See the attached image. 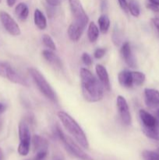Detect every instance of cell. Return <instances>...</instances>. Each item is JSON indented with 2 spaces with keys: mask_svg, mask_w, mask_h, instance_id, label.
Masks as SVG:
<instances>
[{
  "mask_svg": "<svg viewBox=\"0 0 159 160\" xmlns=\"http://www.w3.org/2000/svg\"><path fill=\"white\" fill-rule=\"evenodd\" d=\"M0 21L6 31L11 35L19 36L21 34L19 25L8 12L5 11H0Z\"/></svg>",
  "mask_w": 159,
  "mask_h": 160,
  "instance_id": "7",
  "label": "cell"
},
{
  "mask_svg": "<svg viewBox=\"0 0 159 160\" xmlns=\"http://www.w3.org/2000/svg\"><path fill=\"white\" fill-rule=\"evenodd\" d=\"M145 102L152 109H159V91L153 88H145Z\"/></svg>",
  "mask_w": 159,
  "mask_h": 160,
  "instance_id": "9",
  "label": "cell"
},
{
  "mask_svg": "<svg viewBox=\"0 0 159 160\" xmlns=\"http://www.w3.org/2000/svg\"><path fill=\"white\" fill-rule=\"evenodd\" d=\"M42 56L45 58V60L48 61L51 66L59 69V70H62V67H63L62 60L53 52L50 51V50H44V51H42Z\"/></svg>",
  "mask_w": 159,
  "mask_h": 160,
  "instance_id": "15",
  "label": "cell"
},
{
  "mask_svg": "<svg viewBox=\"0 0 159 160\" xmlns=\"http://www.w3.org/2000/svg\"><path fill=\"white\" fill-rule=\"evenodd\" d=\"M120 53H121L122 58L125 61L127 66H129L131 68H135L137 67V61H136L135 57L132 52L130 45L129 42H125L123 44L120 49Z\"/></svg>",
  "mask_w": 159,
  "mask_h": 160,
  "instance_id": "11",
  "label": "cell"
},
{
  "mask_svg": "<svg viewBox=\"0 0 159 160\" xmlns=\"http://www.w3.org/2000/svg\"><path fill=\"white\" fill-rule=\"evenodd\" d=\"M2 120L0 119V131L2 130Z\"/></svg>",
  "mask_w": 159,
  "mask_h": 160,
  "instance_id": "41",
  "label": "cell"
},
{
  "mask_svg": "<svg viewBox=\"0 0 159 160\" xmlns=\"http://www.w3.org/2000/svg\"><path fill=\"white\" fill-rule=\"evenodd\" d=\"M6 106H5L4 104H2V103L0 102V114L2 113V112L6 110Z\"/></svg>",
  "mask_w": 159,
  "mask_h": 160,
  "instance_id": "37",
  "label": "cell"
},
{
  "mask_svg": "<svg viewBox=\"0 0 159 160\" xmlns=\"http://www.w3.org/2000/svg\"><path fill=\"white\" fill-rule=\"evenodd\" d=\"M57 116L64 128L74 138L77 143L84 148L86 149L89 148V142L87 136L77 122L71 116L64 111H59L57 113Z\"/></svg>",
  "mask_w": 159,
  "mask_h": 160,
  "instance_id": "2",
  "label": "cell"
},
{
  "mask_svg": "<svg viewBox=\"0 0 159 160\" xmlns=\"http://www.w3.org/2000/svg\"><path fill=\"white\" fill-rule=\"evenodd\" d=\"M28 72H29L34 82L37 85V88L41 92V94H43L44 96L46 97L48 99H49L52 102H57L58 99L55 92L53 90L49 83L45 79L44 75L35 68H30L28 70Z\"/></svg>",
  "mask_w": 159,
  "mask_h": 160,
  "instance_id": "3",
  "label": "cell"
},
{
  "mask_svg": "<svg viewBox=\"0 0 159 160\" xmlns=\"http://www.w3.org/2000/svg\"><path fill=\"white\" fill-rule=\"evenodd\" d=\"M62 0H46L47 3L51 6H58L61 4Z\"/></svg>",
  "mask_w": 159,
  "mask_h": 160,
  "instance_id": "35",
  "label": "cell"
},
{
  "mask_svg": "<svg viewBox=\"0 0 159 160\" xmlns=\"http://www.w3.org/2000/svg\"><path fill=\"white\" fill-rule=\"evenodd\" d=\"M128 9L131 15L135 17H138L140 14V9L139 3L137 0H129L128 2Z\"/></svg>",
  "mask_w": 159,
  "mask_h": 160,
  "instance_id": "22",
  "label": "cell"
},
{
  "mask_svg": "<svg viewBox=\"0 0 159 160\" xmlns=\"http://www.w3.org/2000/svg\"><path fill=\"white\" fill-rule=\"evenodd\" d=\"M3 159V152H2V150L0 148V160H2Z\"/></svg>",
  "mask_w": 159,
  "mask_h": 160,
  "instance_id": "40",
  "label": "cell"
},
{
  "mask_svg": "<svg viewBox=\"0 0 159 160\" xmlns=\"http://www.w3.org/2000/svg\"><path fill=\"white\" fill-rule=\"evenodd\" d=\"M69 3H70V10L73 14V17H74V22L86 28L88 23L89 18L80 1V0H69Z\"/></svg>",
  "mask_w": 159,
  "mask_h": 160,
  "instance_id": "6",
  "label": "cell"
},
{
  "mask_svg": "<svg viewBox=\"0 0 159 160\" xmlns=\"http://www.w3.org/2000/svg\"><path fill=\"white\" fill-rule=\"evenodd\" d=\"M156 152H157V156H158V158H159V148H157V150H156Z\"/></svg>",
  "mask_w": 159,
  "mask_h": 160,
  "instance_id": "42",
  "label": "cell"
},
{
  "mask_svg": "<svg viewBox=\"0 0 159 160\" xmlns=\"http://www.w3.org/2000/svg\"><path fill=\"white\" fill-rule=\"evenodd\" d=\"M80 81L82 93L84 98L89 102H97L104 96V88L99 80L86 68H81Z\"/></svg>",
  "mask_w": 159,
  "mask_h": 160,
  "instance_id": "1",
  "label": "cell"
},
{
  "mask_svg": "<svg viewBox=\"0 0 159 160\" xmlns=\"http://www.w3.org/2000/svg\"><path fill=\"white\" fill-rule=\"evenodd\" d=\"M132 81H133V85L135 86H140L144 83L146 77H145L144 73L142 72L139 71H134L132 72Z\"/></svg>",
  "mask_w": 159,
  "mask_h": 160,
  "instance_id": "24",
  "label": "cell"
},
{
  "mask_svg": "<svg viewBox=\"0 0 159 160\" xmlns=\"http://www.w3.org/2000/svg\"><path fill=\"white\" fill-rule=\"evenodd\" d=\"M151 23L156 31V34L159 37V17H154L151 19Z\"/></svg>",
  "mask_w": 159,
  "mask_h": 160,
  "instance_id": "31",
  "label": "cell"
},
{
  "mask_svg": "<svg viewBox=\"0 0 159 160\" xmlns=\"http://www.w3.org/2000/svg\"><path fill=\"white\" fill-rule=\"evenodd\" d=\"M149 2L152 4L157 5V6H159V0H149Z\"/></svg>",
  "mask_w": 159,
  "mask_h": 160,
  "instance_id": "38",
  "label": "cell"
},
{
  "mask_svg": "<svg viewBox=\"0 0 159 160\" xmlns=\"http://www.w3.org/2000/svg\"><path fill=\"white\" fill-rule=\"evenodd\" d=\"M95 71H96L98 80L101 82V84H102L104 90L109 92L111 90V84L108 73L105 67L104 66L101 65V64H97L96 67H95Z\"/></svg>",
  "mask_w": 159,
  "mask_h": 160,
  "instance_id": "12",
  "label": "cell"
},
{
  "mask_svg": "<svg viewBox=\"0 0 159 160\" xmlns=\"http://www.w3.org/2000/svg\"><path fill=\"white\" fill-rule=\"evenodd\" d=\"M143 160H159L158 156L155 151H149L145 150L142 153Z\"/></svg>",
  "mask_w": 159,
  "mask_h": 160,
  "instance_id": "27",
  "label": "cell"
},
{
  "mask_svg": "<svg viewBox=\"0 0 159 160\" xmlns=\"http://www.w3.org/2000/svg\"><path fill=\"white\" fill-rule=\"evenodd\" d=\"M0 76L6 78L9 81L20 85L28 86V82L22 75H20L13 67L6 62L0 61Z\"/></svg>",
  "mask_w": 159,
  "mask_h": 160,
  "instance_id": "5",
  "label": "cell"
},
{
  "mask_svg": "<svg viewBox=\"0 0 159 160\" xmlns=\"http://www.w3.org/2000/svg\"><path fill=\"white\" fill-rule=\"evenodd\" d=\"M142 128H154L159 127V120L144 109H140L139 112Z\"/></svg>",
  "mask_w": 159,
  "mask_h": 160,
  "instance_id": "10",
  "label": "cell"
},
{
  "mask_svg": "<svg viewBox=\"0 0 159 160\" xmlns=\"http://www.w3.org/2000/svg\"><path fill=\"white\" fill-rule=\"evenodd\" d=\"M82 61L84 62V63L85 64L86 66H87V67H90V66L92 65V59L88 53L87 52L83 53Z\"/></svg>",
  "mask_w": 159,
  "mask_h": 160,
  "instance_id": "29",
  "label": "cell"
},
{
  "mask_svg": "<svg viewBox=\"0 0 159 160\" xmlns=\"http://www.w3.org/2000/svg\"><path fill=\"white\" fill-rule=\"evenodd\" d=\"M47 155H48V152H36L34 160H44L46 158Z\"/></svg>",
  "mask_w": 159,
  "mask_h": 160,
  "instance_id": "33",
  "label": "cell"
},
{
  "mask_svg": "<svg viewBox=\"0 0 159 160\" xmlns=\"http://www.w3.org/2000/svg\"><path fill=\"white\" fill-rule=\"evenodd\" d=\"M19 138L20 142L31 143V132L26 120H23L19 123Z\"/></svg>",
  "mask_w": 159,
  "mask_h": 160,
  "instance_id": "14",
  "label": "cell"
},
{
  "mask_svg": "<svg viewBox=\"0 0 159 160\" xmlns=\"http://www.w3.org/2000/svg\"><path fill=\"white\" fill-rule=\"evenodd\" d=\"M33 146L35 152L48 151V142L45 138L39 135H34L32 138Z\"/></svg>",
  "mask_w": 159,
  "mask_h": 160,
  "instance_id": "17",
  "label": "cell"
},
{
  "mask_svg": "<svg viewBox=\"0 0 159 160\" xmlns=\"http://www.w3.org/2000/svg\"><path fill=\"white\" fill-rule=\"evenodd\" d=\"M55 134L62 141L66 150H68L69 152L72 155L81 160H94L93 158L86 153L73 139L65 135L59 125H56L55 127Z\"/></svg>",
  "mask_w": 159,
  "mask_h": 160,
  "instance_id": "4",
  "label": "cell"
},
{
  "mask_svg": "<svg viewBox=\"0 0 159 160\" xmlns=\"http://www.w3.org/2000/svg\"><path fill=\"white\" fill-rule=\"evenodd\" d=\"M143 134L149 138L159 141V127L154 128H142Z\"/></svg>",
  "mask_w": 159,
  "mask_h": 160,
  "instance_id": "23",
  "label": "cell"
},
{
  "mask_svg": "<svg viewBox=\"0 0 159 160\" xmlns=\"http://www.w3.org/2000/svg\"><path fill=\"white\" fill-rule=\"evenodd\" d=\"M17 1V0H6V2H7V5L9 7H12V6H13L15 5Z\"/></svg>",
  "mask_w": 159,
  "mask_h": 160,
  "instance_id": "36",
  "label": "cell"
},
{
  "mask_svg": "<svg viewBox=\"0 0 159 160\" xmlns=\"http://www.w3.org/2000/svg\"><path fill=\"white\" fill-rule=\"evenodd\" d=\"M112 41L115 45H119L121 43V36H120V33L116 27L114 29L113 34H112Z\"/></svg>",
  "mask_w": 159,
  "mask_h": 160,
  "instance_id": "28",
  "label": "cell"
},
{
  "mask_svg": "<svg viewBox=\"0 0 159 160\" xmlns=\"http://www.w3.org/2000/svg\"><path fill=\"white\" fill-rule=\"evenodd\" d=\"M155 114H156V118H157V120H159V109H156V112H155Z\"/></svg>",
  "mask_w": 159,
  "mask_h": 160,
  "instance_id": "39",
  "label": "cell"
},
{
  "mask_svg": "<svg viewBox=\"0 0 159 160\" xmlns=\"http://www.w3.org/2000/svg\"><path fill=\"white\" fill-rule=\"evenodd\" d=\"M100 31L103 34H106L110 28V20L106 15H101L98 20Z\"/></svg>",
  "mask_w": 159,
  "mask_h": 160,
  "instance_id": "21",
  "label": "cell"
},
{
  "mask_svg": "<svg viewBox=\"0 0 159 160\" xmlns=\"http://www.w3.org/2000/svg\"><path fill=\"white\" fill-rule=\"evenodd\" d=\"M84 29L85 28L84 26L73 21L68 28L69 38L73 42H78L82 36Z\"/></svg>",
  "mask_w": 159,
  "mask_h": 160,
  "instance_id": "13",
  "label": "cell"
},
{
  "mask_svg": "<svg viewBox=\"0 0 159 160\" xmlns=\"http://www.w3.org/2000/svg\"><path fill=\"white\" fill-rule=\"evenodd\" d=\"M118 4H119L121 9L124 11L125 12H129L128 9V1L127 0H118Z\"/></svg>",
  "mask_w": 159,
  "mask_h": 160,
  "instance_id": "32",
  "label": "cell"
},
{
  "mask_svg": "<svg viewBox=\"0 0 159 160\" xmlns=\"http://www.w3.org/2000/svg\"><path fill=\"white\" fill-rule=\"evenodd\" d=\"M118 82L123 87L126 88H130L133 87V81H132V71L129 70H123L118 75Z\"/></svg>",
  "mask_w": 159,
  "mask_h": 160,
  "instance_id": "16",
  "label": "cell"
},
{
  "mask_svg": "<svg viewBox=\"0 0 159 160\" xmlns=\"http://www.w3.org/2000/svg\"><path fill=\"white\" fill-rule=\"evenodd\" d=\"M15 13L20 20H25L29 15V9L25 3L20 2L16 6Z\"/></svg>",
  "mask_w": 159,
  "mask_h": 160,
  "instance_id": "19",
  "label": "cell"
},
{
  "mask_svg": "<svg viewBox=\"0 0 159 160\" xmlns=\"http://www.w3.org/2000/svg\"><path fill=\"white\" fill-rule=\"evenodd\" d=\"M116 106L118 114H119V117L123 124L126 125V126L130 125L132 123V117H131L129 106H128L126 98L122 95H118L117 97Z\"/></svg>",
  "mask_w": 159,
  "mask_h": 160,
  "instance_id": "8",
  "label": "cell"
},
{
  "mask_svg": "<svg viewBox=\"0 0 159 160\" xmlns=\"http://www.w3.org/2000/svg\"><path fill=\"white\" fill-rule=\"evenodd\" d=\"M147 7L149 9H151V11H153V12H159V6H157V5L152 4V3L150 2L147 5Z\"/></svg>",
  "mask_w": 159,
  "mask_h": 160,
  "instance_id": "34",
  "label": "cell"
},
{
  "mask_svg": "<svg viewBox=\"0 0 159 160\" xmlns=\"http://www.w3.org/2000/svg\"><path fill=\"white\" fill-rule=\"evenodd\" d=\"M104 55H105V49L102 48H97L94 53V56L96 59H101Z\"/></svg>",
  "mask_w": 159,
  "mask_h": 160,
  "instance_id": "30",
  "label": "cell"
},
{
  "mask_svg": "<svg viewBox=\"0 0 159 160\" xmlns=\"http://www.w3.org/2000/svg\"><path fill=\"white\" fill-rule=\"evenodd\" d=\"M42 42H43L44 45L51 50H55L56 45L55 44L53 39L50 37L48 34H44L43 38H42Z\"/></svg>",
  "mask_w": 159,
  "mask_h": 160,
  "instance_id": "25",
  "label": "cell"
},
{
  "mask_svg": "<svg viewBox=\"0 0 159 160\" xmlns=\"http://www.w3.org/2000/svg\"><path fill=\"white\" fill-rule=\"evenodd\" d=\"M34 23L40 30H45L47 28V20L43 12L38 9L34 10Z\"/></svg>",
  "mask_w": 159,
  "mask_h": 160,
  "instance_id": "18",
  "label": "cell"
},
{
  "mask_svg": "<svg viewBox=\"0 0 159 160\" xmlns=\"http://www.w3.org/2000/svg\"><path fill=\"white\" fill-rule=\"evenodd\" d=\"M87 36H88V39L90 42L94 43L98 40V37H99V29L97 27L94 22L89 24L88 31H87Z\"/></svg>",
  "mask_w": 159,
  "mask_h": 160,
  "instance_id": "20",
  "label": "cell"
},
{
  "mask_svg": "<svg viewBox=\"0 0 159 160\" xmlns=\"http://www.w3.org/2000/svg\"><path fill=\"white\" fill-rule=\"evenodd\" d=\"M1 2H2V0H0V3H1Z\"/></svg>",
  "mask_w": 159,
  "mask_h": 160,
  "instance_id": "43",
  "label": "cell"
},
{
  "mask_svg": "<svg viewBox=\"0 0 159 160\" xmlns=\"http://www.w3.org/2000/svg\"><path fill=\"white\" fill-rule=\"evenodd\" d=\"M30 147H31V143H23V142H20V145L18 146V153L20 156H27L30 152Z\"/></svg>",
  "mask_w": 159,
  "mask_h": 160,
  "instance_id": "26",
  "label": "cell"
}]
</instances>
